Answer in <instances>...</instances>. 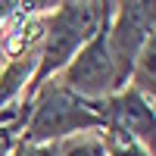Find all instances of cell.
Masks as SVG:
<instances>
[{
    "label": "cell",
    "mask_w": 156,
    "mask_h": 156,
    "mask_svg": "<svg viewBox=\"0 0 156 156\" xmlns=\"http://www.w3.org/2000/svg\"><path fill=\"white\" fill-rule=\"evenodd\" d=\"M115 3H56L53 12L47 16V34H44V50L37 56V66L31 75V87L25 90V103L41 90L44 81L53 72L66 69L72 56L94 37L103 22L112 16Z\"/></svg>",
    "instance_id": "1"
},
{
    "label": "cell",
    "mask_w": 156,
    "mask_h": 156,
    "mask_svg": "<svg viewBox=\"0 0 156 156\" xmlns=\"http://www.w3.org/2000/svg\"><path fill=\"white\" fill-rule=\"evenodd\" d=\"M87 128H106L103 115H97L87 100L69 94L62 84H50L41 90L34 112L28 115L22 144H62L69 134Z\"/></svg>",
    "instance_id": "2"
},
{
    "label": "cell",
    "mask_w": 156,
    "mask_h": 156,
    "mask_svg": "<svg viewBox=\"0 0 156 156\" xmlns=\"http://www.w3.org/2000/svg\"><path fill=\"white\" fill-rule=\"evenodd\" d=\"M109 19H112V16H109ZM109 19L103 22V28L72 56V62L66 66L62 81H59L69 94L81 97V100H87V103L94 100V97L106 100V97H112V94H119V90H122V81H119V75H115L109 47H106V25H109Z\"/></svg>",
    "instance_id": "3"
},
{
    "label": "cell",
    "mask_w": 156,
    "mask_h": 156,
    "mask_svg": "<svg viewBox=\"0 0 156 156\" xmlns=\"http://www.w3.org/2000/svg\"><path fill=\"white\" fill-rule=\"evenodd\" d=\"M115 25H106V47L112 56L115 75L122 87L131 78V69L137 62V53L153 37V3H115Z\"/></svg>",
    "instance_id": "4"
},
{
    "label": "cell",
    "mask_w": 156,
    "mask_h": 156,
    "mask_svg": "<svg viewBox=\"0 0 156 156\" xmlns=\"http://www.w3.org/2000/svg\"><path fill=\"white\" fill-rule=\"evenodd\" d=\"M90 109L97 115H103L106 128L131 134L147 153H153V106L147 103V97H140L134 87L119 90L106 100L90 103Z\"/></svg>",
    "instance_id": "5"
},
{
    "label": "cell",
    "mask_w": 156,
    "mask_h": 156,
    "mask_svg": "<svg viewBox=\"0 0 156 156\" xmlns=\"http://www.w3.org/2000/svg\"><path fill=\"white\" fill-rule=\"evenodd\" d=\"M31 69H34V56H28V59L16 56V59L9 62V69L0 75V103H6V100L22 87V81L31 75Z\"/></svg>",
    "instance_id": "6"
},
{
    "label": "cell",
    "mask_w": 156,
    "mask_h": 156,
    "mask_svg": "<svg viewBox=\"0 0 156 156\" xmlns=\"http://www.w3.org/2000/svg\"><path fill=\"white\" fill-rule=\"evenodd\" d=\"M100 147H103V153H106V156H150L131 134L115 131V128H106V131H103Z\"/></svg>",
    "instance_id": "7"
},
{
    "label": "cell",
    "mask_w": 156,
    "mask_h": 156,
    "mask_svg": "<svg viewBox=\"0 0 156 156\" xmlns=\"http://www.w3.org/2000/svg\"><path fill=\"white\" fill-rule=\"evenodd\" d=\"M28 106H31V103H22V112L16 115V119L6 122V125H0V156H9V150L16 147V134L25 128V119H28Z\"/></svg>",
    "instance_id": "8"
},
{
    "label": "cell",
    "mask_w": 156,
    "mask_h": 156,
    "mask_svg": "<svg viewBox=\"0 0 156 156\" xmlns=\"http://www.w3.org/2000/svg\"><path fill=\"white\" fill-rule=\"evenodd\" d=\"M12 156H66V147L62 144H16V153Z\"/></svg>",
    "instance_id": "9"
},
{
    "label": "cell",
    "mask_w": 156,
    "mask_h": 156,
    "mask_svg": "<svg viewBox=\"0 0 156 156\" xmlns=\"http://www.w3.org/2000/svg\"><path fill=\"white\" fill-rule=\"evenodd\" d=\"M66 156H106L100 140H62Z\"/></svg>",
    "instance_id": "10"
},
{
    "label": "cell",
    "mask_w": 156,
    "mask_h": 156,
    "mask_svg": "<svg viewBox=\"0 0 156 156\" xmlns=\"http://www.w3.org/2000/svg\"><path fill=\"white\" fill-rule=\"evenodd\" d=\"M16 9H19V3H12V0H3V3H0V25H3L6 19L16 16Z\"/></svg>",
    "instance_id": "11"
}]
</instances>
